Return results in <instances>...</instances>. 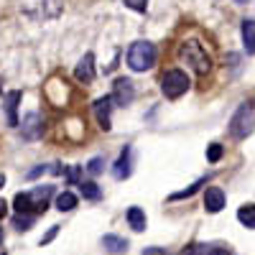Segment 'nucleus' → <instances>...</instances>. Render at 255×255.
<instances>
[{"mask_svg":"<svg viewBox=\"0 0 255 255\" xmlns=\"http://www.w3.org/2000/svg\"><path fill=\"white\" fill-rule=\"evenodd\" d=\"M77 207V197L72 194V191H61V194L56 197V209L59 212H72Z\"/></svg>","mask_w":255,"mask_h":255,"instance_id":"obj_16","label":"nucleus"},{"mask_svg":"<svg viewBox=\"0 0 255 255\" xmlns=\"http://www.w3.org/2000/svg\"><path fill=\"white\" fill-rule=\"evenodd\" d=\"M44 171H49V166H36L33 171H28L26 176H28V179H36V176H41V174H44Z\"/></svg>","mask_w":255,"mask_h":255,"instance_id":"obj_28","label":"nucleus"},{"mask_svg":"<svg viewBox=\"0 0 255 255\" xmlns=\"http://www.w3.org/2000/svg\"><path fill=\"white\" fill-rule=\"evenodd\" d=\"M5 215H8V202H5V199H0V220H3Z\"/></svg>","mask_w":255,"mask_h":255,"instance_id":"obj_30","label":"nucleus"},{"mask_svg":"<svg viewBox=\"0 0 255 255\" xmlns=\"http://www.w3.org/2000/svg\"><path fill=\"white\" fill-rule=\"evenodd\" d=\"M113 102H118L120 108H125V105H130L133 100H135V87H133V82L130 79H125V77H120V79H115V84H113Z\"/></svg>","mask_w":255,"mask_h":255,"instance_id":"obj_6","label":"nucleus"},{"mask_svg":"<svg viewBox=\"0 0 255 255\" xmlns=\"http://www.w3.org/2000/svg\"><path fill=\"white\" fill-rule=\"evenodd\" d=\"M125 5H128V8H133V10H138V13H145L148 0H125Z\"/></svg>","mask_w":255,"mask_h":255,"instance_id":"obj_23","label":"nucleus"},{"mask_svg":"<svg viewBox=\"0 0 255 255\" xmlns=\"http://www.w3.org/2000/svg\"><path fill=\"white\" fill-rule=\"evenodd\" d=\"M207 255H232L230 250H225V248H215V250H209Z\"/></svg>","mask_w":255,"mask_h":255,"instance_id":"obj_29","label":"nucleus"},{"mask_svg":"<svg viewBox=\"0 0 255 255\" xmlns=\"http://www.w3.org/2000/svg\"><path fill=\"white\" fill-rule=\"evenodd\" d=\"M79 191H82V197L90 199V202L102 199V191H100V186H97L95 181H82V184H79Z\"/></svg>","mask_w":255,"mask_h":255,"instance_id":"obj_15","label":"nucleus"},{"mask_svg":"<svg viewBox=\"0 0 255 255\" xmlns=\"http://www.w3.org/2000/svg\"><path fill=\"white\" fill-rule=\"evenodd\" d=\"M51 194H54V186H36L31 191H18L13 199V207L18 215H31V212L41 215V212H46Z\"/></svg>","mask_w":255,"mask_h":255,"instance_id":"obj_2","label":"nucleus"},{"mask_svg":"<svg viewBox=\"0 0 255 255\" xmlns=\"http://www.w3.org/2000/svg\"><path fill=\"white\" fill-rule=\"evenodd\" d=\"M222 156H225V145H222V143H212V145H207V161H209V163H217Z\"/></svg>","mask_w":255,"mask_h":255,"instance_id":"obj_19","label":"nucleus"},{"mask_svg":"<svg viewBox=\"0 0 255 255\" xmlns=\"http://www.w3.org/2000/svg\"><path fill=\"white\" fill-rule=\"evenodd\" d=\"M130 171H133V148H130V145H125V148H123V153H120V158L115 161L113 176L123 181V179L130 176Z\"/></svg>","mask_w":255,"mask_h":255,"instance_id":"obj_7","label":"nucleus"},{"mask_svg":"<svg viewBox=\"0 0 255 255\" xmlns=\"http://www.w3.org/2000/svg\"><path fill=\"white\" fill-rule=\"evenodd\" d=\"M110 110H113V97H100L95 102V115L102 130H110Z\"/></svg>","mask_w":255,"mask_h":255,"instance_id":"obj_10","label":"nucleus"},{"mask_svg":"<svg viewBox=\"0 0 255 255\" xmlns=\"http://www.w3.org/2000/svg\"><path fill=\"white\" fill-rule=\"evenodd\" d=\"M238 220H240L245 227L255 230V204H245V207H240V209H238Z\"/></svg>","mask_w":255,"mask_h":255,"instance_id":"obj_17","label":"nucleus"},{"mask_svg":"<svg viewBox=\"0 0 255 255\" xmlns=\"http://www.w3.org/2000/svg\"><path fill=\"white\" fill-rule=\"evenodd\" d=\"M161 90L168 100H179L186 90H189V77L181 69H168L161 79Z\"/></svg>","mask_w":255,"mask_h":255,"instance_id":"obj_5","label":"nucleus"},{"mask_svg":"<svg viewBox=\"0 0 255 255\" xmlns=\"http://www.w3.org/2000/svg\"><path fill=\"white\" fill-rule=\"evenodd\" d=\"M102 166H105V158L97 156V158H92V161L87 163V171H90L92 176H97V174H102Z\"/></svg>","mask_w":255,"mask_h":255,"instance_id":"obj_22","label":"nucleus"},{"mask_svg":"<svg viewBox=\"0 0 255 255\" xmlns=\"http://www.w3.org/2000/svg\"><path fill=\"white\" fill-rule=\"evenodd\" d=\"M235 3H240V5H243V3H248V0H235Z\"/></svg>","mask_w":255,"mask_h":255,"instance_id":"obj_33","label":"nucleus"},{"mask_svg":"<svg viewBox=\"0 0 255 255\" xmlns=\"http://www.w3.org/2000/svg\"><path fill=\"white\" fill-rule=\"evenodd\" d=\"M102 245H105V250H110V253H125L128 250V240L118 238V235H105Z\"/></svg>","mask_w":255,"mask_h":255,"instance_id":"obj_14","label":"nucleus"},{"mask_svg":"<svg viewBox=\"0 0 255 255\" xmlns=\"http://www.w3.org/2000/svg\"><path fill=\"white\" fill-rule=\"evenodd\" d=\"M253 128H255V110H253L250 102H243L238 108V113L230 120V135L235 140H243L253 133Z\"/></svg>","mask_w":255,"mask_h":255,"instance_id":"obj_4","label":"nucleus"},{"mask_svg":"<svg viewBox=\"0 0 255 255\" xmlns=\"http://www.w3.org/2000/svg\"><path fill=\"white\" fill-rule=\"evenodd\" d=\"M202 184H207V179H199L197 184H191L189 189H184V191H176V194H171V202H179V199H186V197H191V194H194V191H197Z\"/></svg>","mask_w":255,"mask_h":255,"instance_id":"obj_21","label":"nucleus"},{"mask_svg":"<svg viewBox=\"0 0 255 255\" xmlns=\"http://www.w3.org/2000/svg\"><path fill=\"white\" fill-rule=\"evenodd\" d=\"M74 77L82 82V84H90L95 79V54H84L77 64V69H74Z\"/></svg>","mask_w":255,"mask_h":255,"instance_id":"obj_8","label":"nucleus"},{"mask_svg":"<svg viewBox=\"0 0 255 255\" xmlns=\"http://www.w3.org/2000/svg\"><path fill=\"white\" fill-rule=\"evenodd\" d=\"M56 232H59V225H54V227H51V230L46 232V235L41 238V245H46V243H51V240L56 238Z\"/></svg>","mask_w":255,"mask_h":255,"instance_id":"obj_26","label":"nucleus"},{"mask_svg":"<svg viewBox=\"0 0 255 255\" xmlns=\"http://www.w3.org/2000/svg\"><path fill=\"white\" fill-rule=\"evenodd\" d=\"M156 64V46L151 41H135V44L128 49V67L133 72H145Z\"/></svg>","mask_w":255,"mask_h":255,"instance_id":"obj_3","label":"nucleus"},{"mask_svg":"<svg viewBox=\"0 0 255 255\" xmlns=\"http://www.w3.org/2000/svg\"><path fill=\"white\" fill-rule=\"evenodd\" d=\"M209 250L204 245H189L186 250H181V255H207Z\"/></svg>","mask_w":255,"mask_h":255,"instance_id":"obj_24","label":"nucleus"},{"mask_svg":"<svg viewBox=\"0 0 255 255\" xmlns=\"http://www.w3.org/2000/svg\"><path fill=\"white\" fill-rule=\"evenodd\" d=\"M0 243H3V227H0Z\"/></svg>","mask_w":255,"mask_h":255,"instance_id":"obj_32","label":"nucleus"},{"mask_svg":"<svg viewBox=\"0 0 255 255\" xmlns=\"http://www.w3.org/2000/svg\"><path fill=\"white\" fill-rule=\"evenodd\" d=\"M67 179H69V184H77V181H79V166H72V168H69Z\"/></svg>","mask_w":255,"mask_h":255,"instance_id":"obj_27","label":"nucleus"},{"mask_svg":"<svg viewBox=\"0 0 255 255\" xmlns=\"http://www.w3.org/2000/svg\"><path fill=\"white\" fill-rule=\"evenodd\" d=\"M5 186V174H0V189Z\"/></svg>","mask_w":255,"mask_h":255,"instance_id":"obj_31","label":"nucleus"},{"mask_svg":"<svg viewBox=\"0 0 255 255\" xmlns=\"http://www.w3.org/2000/svg\"><path fill=\"white\" fill-rule=\"evenodd\" d=\"M125 217H128V225H130L135 232H143L145 230V212L140 207H130Z\"/></svg>","mask_w":255,"mask_h":255,"instance_id":"obj_13","label":"nucleus"},{"mask_svg":"<svg viewBox=\"0 0 255 255\" xmlns=\"http://www.w3.org/2000/svg\"><path fill=\"white\" fill-rule=\"evenodd\" d=\"M41 133V125H38V115H28L26 120H23V135L28 138V140H33L36 135Z\"/></svg>","mask_w":255,"mask_h":255,"instance_id":"obj_18","label":"nucleus"},{"mask_svg":"<svg viewBox=\"0 0 255 255\" xmlns=\"http://www.w3.org/2000/svg\"><path fill=\"white\" fill-rule=\"evenodd\" d=\"M31 225H33V215H15V217H13V227L20 230V232L31 230Z\"/></svg>","mask_w":255,"mask_h":255,"instance_id":"obj_20","label":"nucleus"},{"mask_svg":"<svg viewBox=\"0 0 255 255\" xmlns=\"http://www.w3.org/2000/svg\"><path fill=\"white\" fill-rule=\"evenodd\" d=\"M179 59L184 64H189V67L194 69L199 77L212 74V67H215V64H212L209 51H207V46L199 44L197 38H189V41H184V44H179Z\"/></svg>","mask_w":255,"mask_h":255,"instance_id":"obj_1","label":"nucleus"},{"mask_svg":"<svg viewBox=\"0 0 255 255\" xmlns=\"http://www.w3.org/2000/svg\"><path fill=\"white\" fill-rule=\"evenodd\" d=\"M222 207H225V191L220 186H209L204 194V209L209 215H217V212H222Z\"/></svg>","mask_w":255,"mask_h":255,"instance_id":"obj_9","label":"nucleus"},{"mask_svg":"<svg viewBox=\"0 0 255 255\" xmlns=\"http://www.w3.org/2000/svg\"><path fill=\"white\" fill-rule=\"evenodd\" d=\"M143 255H168V250H166V248L153 245V248H145V250H143Z\"/></svg>","mask_w":255,"mask_h":255,"instance_id":"obj_25","label":"nucleus"},{"mask_svg":"<svg viewBox=\"0 0 255 255\" xmlns=\"http://www.w3.org/2000/svg\"><path fill=\"white\" fill-rule=\"evenodd\" d=\"M240 33H243L245 51H248V54H255V20L245 18V20H243V26H240Z\"/></svg>","mask_w":255,"mask_h":255,"instance_id":"obj_11","label":"nucleus"},{"mask_svg":"<svg viewBox=\"0 0 255 255\" xmlns=\"http://www.w3.org/2000/svg\"><path fill=\"white\" fill-rule=\"evenodd\" d=\"M18 102H20V92H8L5 95V113H8V125H18V115H15V110H18Z\"/></svg>","mask_w":255,"mask_h":255,"instance_id":"obj_12","label":"nucleus"}]
</instances>
